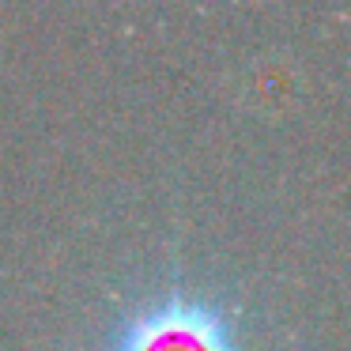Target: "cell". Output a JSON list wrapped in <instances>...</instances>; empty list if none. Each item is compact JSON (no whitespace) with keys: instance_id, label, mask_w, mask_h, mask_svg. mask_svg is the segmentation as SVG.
Segmentation results:
<instances>
[{"instance_id":"1","label":"cell","mask_w":351,"mask_h":351,"mask_svg":"<svg viewBox=\"0 0 351 351\" xmlns=\"http://www.w3.org/2000/svg\"><path fill=\"white\" fill-rule=\"evenodd\" d=\"M144 351H219V348H215V343H208L204 332H193V328H185V332L159 328V332H152V343H147Z\"/></svg>"}]
</instances>
